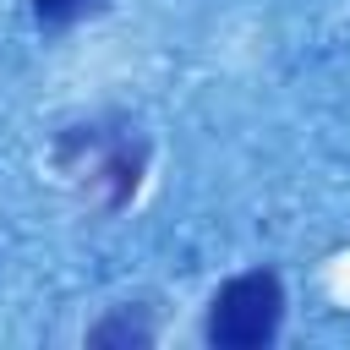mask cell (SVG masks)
Here are the masks:
<instances>
[{"mask_svg": "<svg viewBox=\"0 0 350 350\" xmlns=\"http://www.w3.org/2000/svg\"><path fill=\"white\" fill-rule=\"evenodd\" d=\"M88 339H93V345H148L153 334H148V323H131V312H120V317L98 323Z\"/></svg>", "mask_w": 350, "mask_h": 350, "instance_id": "cell-2", "label": "cell"}, {"mask_svg": "<svg viewBox=\"0 0 350 350\" xmlns=\"http://www.w3.org/2000/svg\"><path fill=\"white\" fill-rule=\"evenodd\" d=\"M71 11H77V0H38V16H49V22H60Z\"/></svg>", "mask_w": 350, "mask_h": 350, "instance_id": "cell-3", "label": "cell"}, {"mask_svg": "<svg viewBox=\"0 0 350 350\" xmlns=\"http://www.w3.org/2000/svg\"><path fill=\"white\" fill-rule=\"evenodd\" d=\"M279 317H284V290L273 273H241L230 279L219 295H213V312H208V339L219 350H257L279 334Z\"/></svg>", "mask_w": 350, "mask_h": 350, "instance_id": "cell-1", "label": "cell"}]
</instances>
